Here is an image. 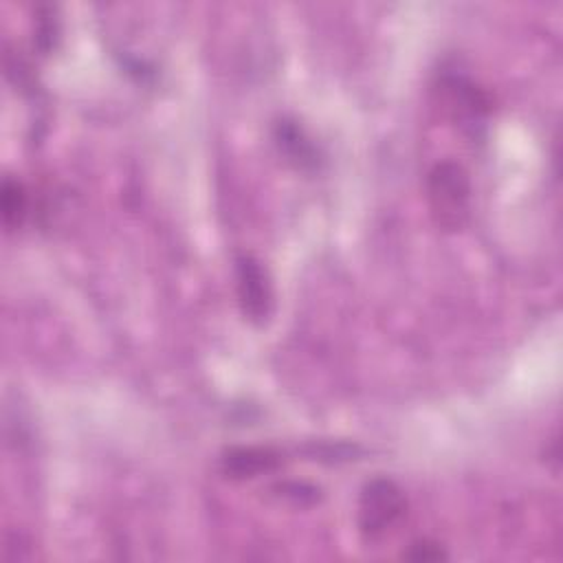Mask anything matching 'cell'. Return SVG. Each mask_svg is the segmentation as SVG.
I'll return each mask as SVG.
<instances>
[{
    "mask_svg": "<svg viewBox=\"0 0 563 563\" xmlns=\"http://www.w3.org/2000/svg\"><path fill=\"white\" fill-rule=\"evenodd\" d=\"M427 200L435 224L444 231L460 229L471 209V178L468 172L451 161H438L427 176Z\"/></svg>",
    "mask_w": 563,
    "mask_h": 563,
    "instance_id": "6da1fadb",
    "label": "cell"
},
{
    "mask_svg": "<svg viewBox=\"0 0 563 563\" xmlns=\"http://www.w3.org/2000/svg\"><path fill=\"white\" fill-rule=\"evenodd\" d=\"M407 512L402 488L389 477H372L363 484L356 504V523L365 539H380Z\"/></svg>",
    "mask_w": 563,
    "mask_h": 563,
    "instance_id": "7a4b0ae2",
    "label": "cell"
},
{
    "mask_svg": "<svg viewBox=\"0 0 563 563\" xmlns=\"http://www.w3.org/2000/svg\"><path fill=\"white\" fill-rule=\"evenodd\" d=\"M407 556H409V559H418V561H435V559H444L446 554H444V550L440 548V543L422 539V541H413V543H411Z\"/></svg>",
    "mask_w": 563,
    "mask_h": 563,
    "instance_id": "52a82bcc",
    "label": "cell"
},
{
    "mask_svg": "<svg viewBox=\"0 0 563 563\" xmlns=\"http://www.w3.org/2000/svg\"><path fill=\"white\" fill-rule=\"evenodd\" d=\"M26 216V191L22 187V183L13 180V178H4L2 183V220L4 227L18 229L24 222Z\"/></svg>",
    "mask_w": 563,
    "mask_h": 563,
    "instance_id": "5b68a950",
    "label": "cell"
},
{
    "mask_svg": "<svg viewBox=\"0 0 563 563\" xmlns=\"http://www.w3.org/2000/svg\"><path fill=\"white\" fill-rule=\"evenodd\" d=\"M282 464V455L268 446H235L222 457V471L229 477H255Z\"/></svg>",
    "mask_w": 563,
    "mask_h": 563,
    "instance_id": "277c9868",
    "label": "cell"
},
{
    "mask_svg": "<svg viewBox=\"0 0 563 563\" xmlns=\"http://www.w3.org/2000/svg\"><path fill=\"white\" fill-rule=\"evenodd\" d=\"M277 130H279V134H277L279 145H284L295 158H297V156H299V158H312V147H310V143H306V141L301 139L297 125L284 121V123L277 125Z\"/></svg>",
    "mask_w": 563,
    "mask_h": 563,
    "instance_id": "8992f818",
    "label": "cell"
},
{
    "mask_svg": "<svg viewBox=\"0 0 563 563\" xmlns=\"http://www.w3.org/2000/svg\"><path fill=\"white\" fill-rule=\"evenodd\" d=\"M235 295L242 314L262 325L273 312V288L266 268L253 255H240L235 260Z\"/></svg>",
    "mask_w": 563,
    "mask_h": 563,
    "instance_id": "3957f363",
    "label": "cell"
}]
</instances>
